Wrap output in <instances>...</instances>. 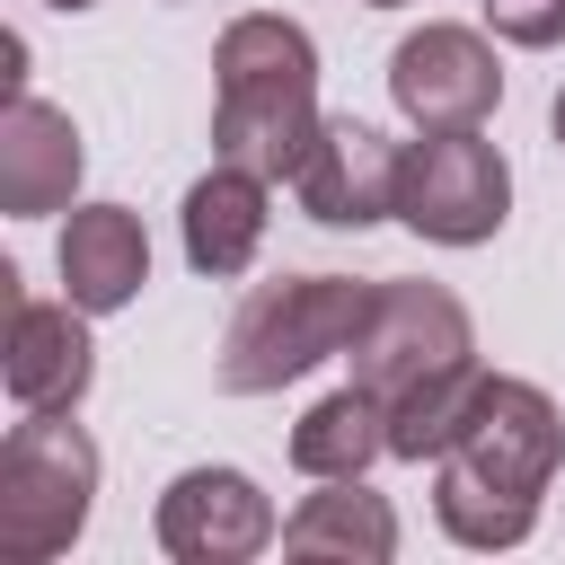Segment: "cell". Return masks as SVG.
Masks as SVG:
<instances>
[{"label": "cell", "mask_w": 565, "mask_h": 565, "mask_svg": "<svg viewBox=\"0 0 565 565\" xmlns=\"http://www.w3.org/2000/svg\"><path fill=\"white\" fill-rule=\"evenodd\" d=\"M565 459V415L547 388L486 371L459 433L433 450V512L459 547H521L539 530V494Z\"/></svg>", "instance_id": "6da1fadb"}, {"label": "cell", "mask_w": 565, "mask_h": 565, "mask_svg": "<svg viewBox=\"0 0 565 565\" xmlns=\"http://www.w3.org/2000/svg\"><path fill=\"white\" fill-rule=\"evenodd\" d=\"M371 9H406V0H371Z\"/></svg>", "instance_id": "d6986e66"}, {"label": "cell", "mask_w": 565, "mask_h": 565, "mask_svg": "<svg viewBox=\"0 0 565 565\" xmlns=\"http://www.w3.org/2000/svg\"><path fill=\"white\" fill-rule=\"evenodd\" d=\"M486 26L503 44H565V0H486Z\"/></svg>", "instance_id": "2e32d148"}, {"label": "cell", "mask_w": 565, "mask_h": 565, "mask_svg": "<svg viewBox=\"0 0 565 565\" xmlns=\"http://www.w3.org/2000/svg\"><path fill=\"white\" fill-rule=\"evenodd\" d=\"M397 177H406V150H397L380 124L327 115L318 141H309V159L291 168V194H300V212L327 221V230H371V221L397 212Z\"/></svg>", "instance_id": "ba28073f"}, {"label": "cell", "mask_w": 565, "mask_h": 565, "mask_svg": "<svg viewBox=\"0 0 565 565\" xmlns=\"http://www.w3.org/2000/svg\"><path fill=\"white\" fill-rule=\"evenodd\" d=\"M512 212V168L494 141L468 132H424L406 150V177H397V221L433 247H486Z\"/></svg>", "instance_id": "8992f818"}, {"label": "cell", "mask_w": 565, "mask_h": 565, "mask_svg": "<svg viewBox=\"0 0 565 565\" xmlns=\"http://www.w3.org/2000/svg\"><path fill=\"white\" fill-rule=\"evenodd\" d=\"M388 97L415 132H468L503 97V62L477 26H415L388 53Z\"/></svg>", "instance_id": "52a82bcc"}, {"label": "cell", "mask_w": 565, "mask_h": 565, "mask_svg": "<svg viewBox=\"0 0 565 565\" xmlns=\"http://www.w3.org/2000/svg\"><path fill=\"white\" fill-rule=\"evenodd\" d=\"M53 9H97V0H53Z\"/></svg>", "instance_id": "ac0fdd59"}, {"label": "cell", "mask_w": 565, "mask_h": 565, "mask_svg": "<svg viewBox=\"0 0 565 565\" xmlns=\"http://www.w3.org/2000/svg\"><path fill=\"white\" fill-rule=\"evenodd\" d=\"M88 309L62 291V300H9V344H0V380L26 415H71L88 397V371H97V344L79 327Z\"/></svg>", "instance_id": "30bf717a"}, {"label": "cell", "mask_w": 565, "mask_h": 565, "mask_svg": "<svg viewBox=\"0 0 565 565\" xmlns=\"http://www.w3.org/2000/svg\"><path fill=\"white\" fill-rule=\"evenodd\" d=\"M547 124H556V141H565V88H556V106H547Z\"/></svg>", "instance_id": "e0dca14e"}, {"label": "cell", "mask_w": 565, "mask_h": 565, "mask_svg": "<svg viewBox=\"0 0 565 565\" xmlns=\"http://www.w3.org/2000/svg\"><path fill=\"white\" fill-rule=\"evenodd\" d=\"M353 380L388 415V459H433L477 397V335L441 282H380L353 335Z\"/></svg>", "instance_id": "7a4b0ae2"}, {"label": "cell", "mask_w": 565, "mask_h": 565, "mask_svg": "<svg viewBox=\"0 0 565 565\" xmlns=\"http://www.w3.org/2000/svg\"><path fill=\"white\" fill-rule=\"evenodd\" d=\"M282 556H300V565H327V556L335 565H388L397 556V512L362 477H327V494H309L282 521Z\"/></svg>", "instance_id": "5bb4252c"}, {"label": "cell", "mask_w": 565, "mask_h": 565, "mask_svg": "<svg viewBox=\"0 0 565 565\" xmlns=\"http://www.w3.org/2000/svg\"><path fill=\"white\" fill-rule=\"evenodd\" d=\"M71 185H79V124L18 88L0 115V212H18V221L62 212Z\"/></svg>", "instance_id": "8fae6325"}, {"label": "cell", "mask_w": 565, "mask_h": 565, "mask_svg": "<svg viewBox=\"0 0 565 565\" xmlns=\"http://www.w3.org/2000/svg\"><path fill=\"white\" fill-rule=\"evenodd\" d=\"M141 282H150L141 212H124V203H79V212L62 221V291H71L88 318H106V309H124Z\"/></svg>", "instance_id": "4fadbf2b"}, {"label": "cell", "mask_w": 565, "mask_h": 565, "mask_svg": "<svg viewBox=\"0 0 565 565\" xmlns=\"http://www.w3.org/2000/svg\"><path fill=\"white\" fill-rule=\"evenodd\" d=\"M88 494H97V441L62 415H26L0 441V556L9 565H44L88 530Z\"/></svg>", "instance_id": "5b68a950"}, {"label": "cell", "mask_w": 565, "mask_h": 565, "mask_svg": "<svg viewBox=\"0 0 565 565\" xmlns=\"http://www.w3.org/2000/svg\"><path fill=\"white\" fill-rule=\"evenodd\" d=\"M265 185L274 177H256L238 159H212V177L185 185V265L194 274L230 282V274L256 265V247H265Z\"/></svg>", "instance_id": "7c38bea8"}, {"label": "cell", "mask_w": 565, "mask_h": 565, "mask_svg": "<svg viewBox=\"0 0 565 565\" xmlns=\"http://www.w3.org/2000/svg\"><path fill=\"white\" fill-rule=\"evenodd\" d=\"M318 44L309 26L256 9L230 18L212 44V159H238L256 177H291L318 141Z\"/></svg>", "instance_id": "3957f363"}, {"label": "cell", "mask_w": 565, "mask_h": 565, "mask_svg": "<svg viewBox=\"0 0 565 565\" xmlns=\"http://www.w3.org/2000/svg\"><path fill=\"white\" fill-rule=\"evenodd\" d=\"M274 539V503L238 468H185L159 494V547L177 565H247Z\"/></svg>", "instance_id": "9c48e42d"}, {"label": "cell", "mask_w": 565, "mask_h": 565, "mask_svg": "<svg viewBox=\"0 0 565 565\" xmlns=\"http://www.w3.org/2000/svg\"><path fill=\"white\" fill-rule=\"evenodd\" d=\"M388 450V415H380V397L353 380V388H335V397H318L300 424H291V468L300 477H362L371 459Z\"/></svg>", "instance_id": "9a60e30c"}, {"label": "cell", "mask_w": 565, "mask_h": 565, "mask_svg": "<svg viewBox=\"0 0 565 565\" xmlns=\"http://www.w3.org/2000/svg\"><path fill=\"white\" fill-rule=\"evenodd\" d=\"M371 291L380 282H353V274H282V282H256L230 309L221 388L230 397H265V388H282V380L353 353V335L371 318Z\"/></svg>", "instance_id": "277c9868"}]
</instances>
